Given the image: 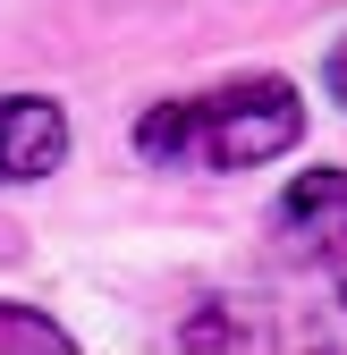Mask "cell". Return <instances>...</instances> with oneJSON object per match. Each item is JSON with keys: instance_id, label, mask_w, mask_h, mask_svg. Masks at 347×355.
<instances>
[{"instance_id": "cell-1", "label": "cell", "mask_w": 347, "mask_h": 355, "mask_svg": "<svg viewBox=\"0 0 347 355\" xmlns=\"http://www.w3.org/2000/svg\"><path fill=\"white\" fill-rule=\"evenodd\" d=\"M305 144V102L288 76H237L136 119V153L161 169H263Z\"/></svg>"}, {"instance_id": "cell-2", "label": "cell", "mask_w": 347, "mask_h": 355, "mask_svg": "<svg viewBox=\"0 0 347 355\" xmlns=\"http://www.w3.org/2000/svg\"><path fill=\"white\" fill-rule=\"evenodd\" d=\"M280 254H296L305 271L330 279V296L347 304V169H305L271 211Z\"/></svg>"}, {"instance_id": "cell-3", "label": "cell", "mask_w": 347, "mask_h": 355, "mask_svg": "<svg viewBox=\"0 0 347 355\" xmlns=\"http://www.w3.org/2000/svg\"><path fill=\"white\" fill-rule=\"evenodd\" d=\"M68 161V119L42 94H0V187H26V178H51Z\"/></svg>"}, {"instance_id": "cell-4", "label": "cell", "mask_w": 347, "mask_h": 355, "mask_svg": "<svg viewBox=\"0 0 347 355\" xmlns=\"http://www.w3.org/2000/svg\"><path fill=\"white\" fill-rule=\"evenodd\" d=\"M0 347H42V355H68V330L51 313H34V304H0Z\"/></svg>"}, {"instance_id": "cell-5", "label": "cell", "mask_w": 347, "mask_h": 355, "mask_svg": "<svg viewBox=\"0 0 347 355\" xmlns=\"http://www.w3.org/2000/svg\"><path fill=\"white\" fill-rule=\"evenodd\" d=\"M322 85H330V102H339V110H347V34H339V42H330V60H322Z\"/></svg>"}]
</instances>
